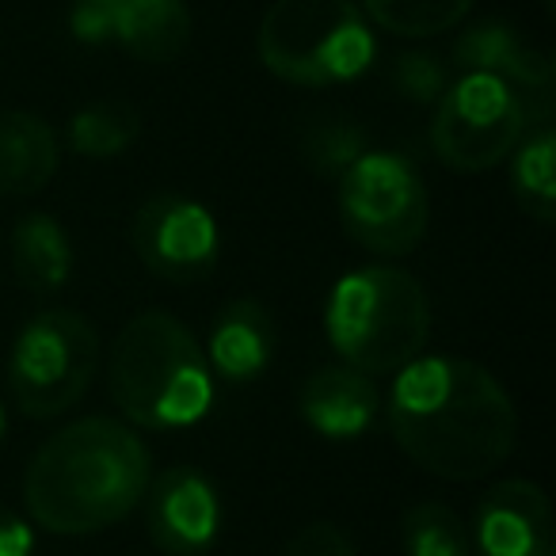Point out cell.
<instances>
[{
  "mask_svg": "<svg viewBox=\"0 0 556 556\" xmlns=\"http://www.w3.org/2000/svg\"><path fill=\"white\" fill-rule=\"evenodd\" d=\"M389 431L412 465L442 480H480L510 457L518 416L480 363L416 358L389 389Z\"/></svg>",
  "mask_w": 556,
  "mask_h": 556,
  "instance_id": "1",
  "label": "cell"
},
{
  "mask_svg": "<svg viewBox=\"0 0 556 556\" xmlns=\"http://www.w3.org/2000/svg\"><path fill=\"white\" fill-rule=\"evenodd\" d=\"M149 480L146 442L118 419L88 416L35 450L24 472V503L39 530L85 538L123 522Z\"/></svg>",
  "mask_w": 556,
  "mask_h": 556,
  "instance_id": "2",
  "label": "cell"
},
{
  "mask_svg": "<svg viewBox=\"0 0 556 556\" xmlns=\"http://www.w3.org/2000/svg\"><path fill=\"white\" fill-rule=\"evenodd\" d=\"M111 401L134 427L179 431L199 424L214 404V370L184 320L146 309L111 343Z\"/></svg>",
  "mask_w": 556,
  "mask_h": 556,
  "instance_id": "3",
  "label": "cell"
},
{
  "mask_svg": "<svg viewBox=\"0 0 556 556\" xmlns=\"http://www.w3.org/2000/svg\"><path fill=\"white\" fill-rule=\"evenodd\" d=\"M325 332L351 370L381 378L419 358L431 336V302L408 270L358 267L328 294Z\"/></svg>",
  "mask_w": 556,
  "mask_h": 556,
  "instance_id": "4",
  "label": "cell"
},
{
  "mask_svg": "<svg viewBox=\"0 0 556 556\" xmlns=\"http://www.w3.org/2000/svg\"><path fill=\"white\" fill-rule=\"evenodd\" d=\"M255 50L270 77L302 88L348 85L378 58L374 27L355 0H275Z\"/></svg>",
  "mask_w": 556,
  "mask_h": 556,
  "instance_id": "5",
  "label": "cell"
},
{
  "mask_svg": "<svg viewBox=\"0 0 556 556\" xmlns=\"http://www.w3.org/2000/svg\"><path fill=\"white\" fill-rule=\"evenodd\" d=\"M100 366L96 328L73 309H47L27 320L9 355V389L24 416L54 419L85 401Z\"/></svg>",
  "mask_w": 556,
  "mask_h": 556,
  "instance_id": "6",
  "label": "cell"
},
{
  "mask_svg": "<svg viewBox=\"0 0 556 556\" xmlns=\"http://www.w3.org/2000/svg\"><path fill=\"white\" fill-rule=\"evenodd\" d=\"M336 206L351 240L378 255L416 252L431 217V202L416 164L389 149L363 153L343 172Z\"/></svg>",
  "mask_w": 556,
  "mask_h": 556,
  "instance_id": "7",
  "label": "cell"
},
{
  "mask_svg": "<svg viewBox=\"0 0 556 556\" xmlns=\"http://www.w3.org/2000/svg\"><path fill=\"white\" fill-rule=\"evenodd\" d=\"M530 126L526 100L500 77L465 73L434 103L431 146L446 168L488 172L518 149Z\"/></svg>",
  "mask_w": 556,
  "mask_h": 556,
  "instance_id": "8",
  "label": "cell"
},
{
  "mask_svg": "<svg viewBox=\"0 0 556 556\" xmlns=\"http://www.w3.org/2000/svg\"><path fill=\"white\" fill-rule=\"evenodd\" d=\"M130 248L164 282H199L217 267L222 232L202 202L153 194L130 222Z\"/></svg>",
  "mask_w": 556,
  "mask_h": 556,
  "instance_id": "9",
  "label": "cell"
},
{
  "mask_svg": "<svg viewBox=\"0 0 556 556\" xmlns=\"http://www.w3.org/2000/svg\"><path fill=\"white\" fill-rule=\"evenodd\" d=\"M149 538L168 556H202L222 530V500L206 472L172 465L146 488Z\"/></svg>",
  "mask_w": 556,
  "mask_h": 556,
  "instance_id": "10",
  "label": "cell"
},
{
  "mask_svg": "<svg viewBox=\"0 0 556 556\" xmlns=\"http://www.w3.org/2000/svg\"><path fill=\"white\" fill-rule=\"evenodd\" d=\"M469 538L480 556H556L548 495L530 480H500L480 500Z\"/></svg>",
  "mask_w": 556,
  "mask_h": 556,
  "instance_id": "11",
  "label": "cell"
},
{
  "mask_svg": "<svg viewBox=\"0 0 556 556\" xmlns=\"http://www.w3.org/2000/svg\"><path fill=\"white\" fill-rule=\"evenodd\" d=\"M454 62L469 73H488L515 88L526 100L530 118L545 123L553 111V58L545 50L522 42V35L507 24H477L454 42Z\"/></svg>",
  "mask_w": 556,
  "mask_h": 556,
  "instance_id": "12",
  "label": "cell"
},
{
  "mask_svg": "<svg viewBox=\"0 0 556 556\" xmlns=\"http://www.w3.org/2000/svg\"><path fill=\"white\" fill-rule=\"evenodd\" d=\"M381 396L374 378L351 370V366H325L313 378H305L302 393H298V412L302 419L325 439H358L370 431L378 419Z\"/></svg>",
  "mask_w": 556,
  "mask_h": 556,
  "instance_id": "13",
  "label": "cell"
},
{
  "mask_svg": "<svg viewBox=\"0 0 556 556\" xmlns=\"http://www.w3.org/2000/svg\"><path fill=\"white\" fill-rule=\"evenodd\" d=\"M270 358H275V328H270L267 309L252 298H237L225 305L210 328V370L217 378L244 386L267 370Z\"/></svg>",
  "mask_w": 556,
  "mask_h": 556,
  "instance_id": "14",
  "label": "cell"
},
{
  "mask_svg": "<svg viewBox=\"0 0 556 556\" xmlns=\"http://www.w3.org/2000/svg\"><path fill=\"white\" fill-rule=\"evenodd\" d=\"M111 42L138 62H176L191 42V12L184 0H115Z\"/></svg>",
  "mask_w": 556,
  "mask_h": 556,
  "instance_id": "15",
  "label": "cell"
},
{
  "mask_svg": "<svg viewBox=\"0 0 556 556\" xmlns=\"http://www.w3.org/2000/svg\"><path fill=\"white\" fill-rule=\"evenodd\" d=\"M58 172V138L31 111H0V194H39Z\"/></svg>",
  "mask_w": 556,
  "mask_h": 556,
  "instance_id": "16",
  "label": "cell"
},
{
  "mask_svg": "<svg viewBox=\"0 0 556 556\" xmlns=\"http://www.w3.org/2000/svg\"><path fill=\"white\" fill-rule=\"evenodd\" d=\"M12 270L31 294H58L73 275V240L65 225L50 214L20 217L12 229Z\"/></svg>",
  "mask_w": 556,
  "mask_h": 556,
  "instance_id": "17",
  "label": "cell"
},
{
  "mask_svg": "<svg viewBox=\"0 0 556 556\" xmlns=\"http://www.w3.org/2000/svg\"><path fill=\"white\" fill-rule=\"evenodd\" d=\"M556 138L548 126H541L538 134L518 141L515 149V168H510V187L515 199L533 222L548 225L556 217Z\"/></svg>",
  "mask_w": 556,
  "mask_h": 556,
  "instance_id": "18",
  "label": "cell"
},
{
  "mask_svg": "<svg viewBox=\"0 0 556 556\" xmlns=\"http://www.w3.org/2000/svg\"><path fill=\"white\" fill-rule=\"evenodd\" d=\"M358 9L366 20L386 27L389 35H404V39H431V35H446L469 16L472 0H363Z\"/></svg>",
  "mask_w": 556,
  "mask_h": 556,
  "instance_id": "19",
  "label": "cell"
},
{
  "mask_svg": "<svg viewBox=\"0 0 556 556\" xmlns=\"http://www.w3.org/2000/svg\"><path fill=\"white\" fill-rule=\"evenodd\" d=\"M141 118L126 103H92V108L77 111L70 118V146L73 153L88 156V161H111V156L126 153L138 141Z\"/></svg>",
  "mask_w": 556,
  "mask_h": 556,
  "instance_id": "20",
  "label": "cell"
},
{
  "mask_svg": "<svg viewBox=\"0 0 556 556\" xmlns=\"http://www.w3.org/2000/svg\"><path fill=\"white\" fill-rule=\"evenodd\" d=\"M408 556H472V538L465 518L446 503H416L401 522Z\"/></svg>",
  "mask_w": 556,
  "mask_h": 556,
  "instance_id": "21",
  "label": "cell"
},
{
  "mask_svg": "<svg viewBox=\"0 0 556 556\" xmlns=\"http://www.w3.org/2000/svg\"><path fill=\"white\" fill-rule=\"evenodd\" d=\"M366 149V130L351 118H317L302 130V156L317 176L340 179Z\"/></svg>",
  "mask_w": 556,
  "mask_h": 556,
  "instance_id": "22",
  "label": "cell"
},
{
  "mask_svg": "<svg viewBox=\"0 0 556 556\" xmlns=\"http://www.w3.org/2000/svg\"><path fill=\"white\" fill-rule=\"evenodd\" d=\"M393 85H396V92L412 103H439V96L450 88V77H446V65H442L434 54L412 50V54L396 58Z\"/></svg>",
  "mask_w": 556,
  "mask_h": 556,
  "instance_id": "23",
  "label": "cell"
},
{
  "mask_svg": "<svg viewBox=\"0 0 556 556\" xmlns=\"http://www.w3.org/2000/svg\"><path fill=\"white\" fill-rule=\"evenodd\" d=\"M287 556H355V545L336 522H305L290 538Z\"/></svg>",
  "mask_w": 556,
  "mask_h": 556,
  "instance_id": "24",
  "label": "cell"
},
{
  "mask_svg": "<svg viewBox=\"0 0 556 556\" xmlns=\"http://www.w3.org/2000/svg\"><path fill=\"white\" fill-rule=\"evenodd\" d=\"M111 9L115 0H77L70 9V31L85 47H108L111 42Z\"/></svg>",
  "mask_w": 556,
  "mask_h": 556,
  "instance_id": "25",
  "label": "cell"
},
{
  "mask_svg": "<svg viewBox=\"0 0 556 556\" xmlns=\"http://www.w3.org/2000/svg\"><path fill=\"white\" fill-rule=\"evenodd\" d=\"M0 556H35V530L20 515L0 507Z\"/></svg>",
  "mask_w": 556,
  "mask_h": 556,
  "instance_id": "26",
  "label": "cell"
},
{
  "mask_svg": "<svg viewBox=\"0 0 556 556\" xmlns=\"http://www.w3.org/2000/svg\"><path fill=\"white\" fill-rule=\"evenodd\" d=\"M0 434H4V408H0Z\"/></svg>",
  "mask_w": 556,
  "mask_h": 556,
  "instance_id": "27",
  "label": "cell"
}]
</instances>
